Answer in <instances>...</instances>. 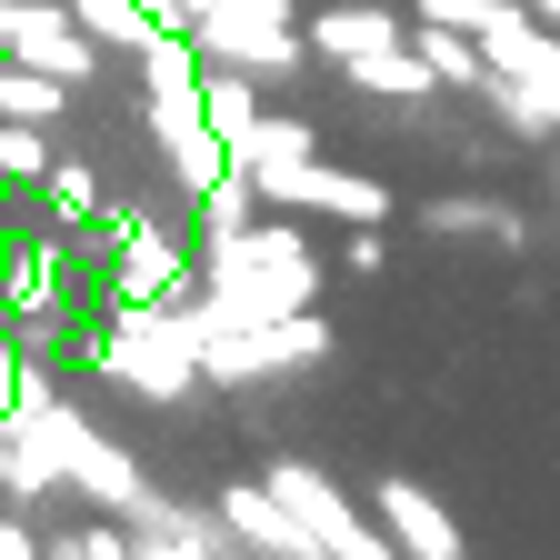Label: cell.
Here are the masks:
<instances>
[{"instance_id":"cell-1","label":"cell","mask_w":560,"mask_h":560,"mask_svg":"<svg viewBox=\"0 0 560 560\" xmlns=\"http://www.w3.org/2000/svg\"><path fill=\"white\" fill-rule=\"evenodd\" d=\"M200 311L221 320H280V311H320V250L301 241V210H250L241 231L200 241Z\"/></svg>"},{"instance_id":"cell-2","label":"cell","mask_w":560,"mask_h":560,"mask_svg":"<svg viewBox=\"0 0 560 560\" xmlns=\"http://www.w3.org/2000/svg\"><path fill=\"white\" fill-rule=\"evenodd\" d=\"M81 361L130 390V400H190L200 390V330H190V301H110L91 330H81Z\"/></svg>"},{"instance_id":"cell-3","label":"cell","mask_w":560,"mask_h":560,"mask_svg":"<svg viewBox=\"0 0 560 560\" xmlns=\"http://www.w3.org/2000/svg\"><path fill=\"white\" fill-rule=\"evenodd\" d=\"M190 330H200V381L210 390H270L330 361V320L320 311H280V320H221L190 291Z\"/></svg>"},{"instance_id":"cell-4","label":"cell","mask_w":560,"mask_h":560,"mask_svg":"<svg viewBox=\"0 0 560 560\" xmlns=\"http://www.w3.org/2000/svg\"><path fill=\"white\" fill-rule=\"evenodd\" d=\"M140 120H151V140H161V161H171L180 190H210L231 171V140L200 120V60H190L180 31L140 40Z\"/></svg>"},{"instance_id":"cell-5","label":"cell","mask_w":560,"mask_h":560,"mask_svg":"<svg viewBox=\"0 0 560 560\" xmlns=\"http://www.w3.org/2000/svg\"><path fill=\"white\" fill-rule=\"evenodd\" d=\"M70 241H91L110 260V301H190L200 291L190 241L161 221V210H140V200H101L91 231H70Z\"/></svg>"},{"instance_id":"cell-6","label":"cell","mask_w":560,"mask_h":560,"mask_svg":"<svg viewBox=\"0 0 560 560\" xmlns=\"http://www.w3.org/2000/svg\"><path fill=\"white\" fill-rule=\"evenodd\" d=\"M180 40H190V60H210V70H250V81H291V70L311 60L291 0H200Z\"/></svg>"},{"instance_id":"cell-7","label":"cell","mask_w":560,"mask_h":560,"mask_svg":"<svg viewBox=\"0 0 560 560\" xmlns=\"http://www.w3.org/2000/svg\"><path fill=\"white\" fill-rule=\"evenodd\" d=\"M11 420H21V431L40 441V460H50V480L70 490V501H91V511H120V501H130V490H140V480H151V470H140V460H130L120 441H101V431H91V420H81V410H70V400H60V390H50L40 410H11Z\"/></svg>"},{"instance_id":"cell-8","label":"cell","mask_w":560,"mask_h":560,"mask_svg":"<svg viewBox=\"0 0 560 560\" xmlns=\"http://www.w3.org/2000/svg\"><path fill=\"white\" fill-rule=\"evenodd\" d=\"M241 180H250L260 210H311V221H340V231H381V221H390V190H381L371 171L320 161V151H301V161H260V171H241Z\"/></svg>"},{"instance_id":"cell-9","label":"cell","mask_w":560,"mask_h":560,"mask_svg":"<svg viewBox=\"0 0 560 560\" xmlns=\"http://www.w3.org/2000/svg\"><path fill=\"white\" fill-rule=\"evenodd\" d=\"M260 490L301 521V540H311L320 560H390L381 521H371V511H350V490H340L330 470H311V460H270V470H260Z\"/></svg>"},{"instance_id":"cell-10","label":"cell","mask_w":560,"mask_h":560,"mask_svg":"<svg viewBox=\"0 0 560 560\" xmlns=\"http://www.w3.org/2000/svg\"><path fill=\"white\" fill-rule=\"evenodd\" d=\"M0 60L50 70L60 91H91V81H101V50L81 40L70 0H0Z\"/></svg>"},{"instance_id":"cell-11","label":"cell","mask_w":560,"mask_h":560,"mask_svg":"<svg viewBox=\"0 0 560 560\" xmlns=\"http://www.w3.org/2000/svg\"><path fill=\"white\" fill-rule=\"evenodd\" d=\"M0 320L21 340H60L70 330V250L60 241H21L0 260Z\"/></svg>"},{"instance_id":"cell-12","label":"cell","mask_w":560,"mask_h":560,"mask_svg":"<svg viewBox=\"0 0 560 560\" xmlns=\"http://www.w3.org/2000/svg\"><path fill=\"white\" fill-rule=\"evenodd\" d=\"M210 530H221V550H231V560H320V550L301 540V521L280 511L260 480H231L221 501H210Z\"/></svg>"},{"instance_id":"cell-13","label":"cell","mask_w":560,"mask_h":560,"mask_svg":"<svg viewBox=\"0 0 560 560\" xmlns=\"http://www.w3.org/2000/svg\"><path fill=\"white\" fill-rule=\"evenodd\" d=\"M371 521H381L390 560H470V550H460V521H451L420 480H381V490H371Z\"/></svg>"},{"instance_id":"cell-14","label":"cell","mask_w":560,"mask_h":560,"mask_svg":"<svg viewBox=\"0 0 560 560\" xmlns=\"http://www.w3.org/2000/svg\"><path fill=\"white\" fill-rule=\"evenodd\" d=\"M110 521L130 530V550H140V560H221V530H210L200 511H180L171 490H151V480H140Z\"/></svg>"},{"instance_id":"cell-15","label":"cell","mask_w":560,"mask_h":560,"mask_svg":"<svg viewBox=\"0 0 560 560\" xmlns=\"http://www.w3.org/2000/svg\"><path fill=\"white\" fill-rule=\"evenodd\" d=\"M400 40H410V21L390 11V0H330L320 21H301V50L330 60V70L361 60V50H400Z\"/></svg>"},{"instance_id":"cell-16","label":"cell","mask_w":560,"mask_h":560,"mask_svg":"<svg viewBox=\"0 0 560 560\" xmlns=\"http://www.w3.org/2000/svg\"><path fill=\"white\" fill-rule=\"evenodd\" d=\"M480 101L501 110L511 140H560V81H530V70H490Z\"/></svg>"},{"instance_id":"cell-17","label":"cell","mask_w":560,"mask_h":560,"mask_svg":"<svg viewBox=\"0 0 560 560\" xmlns=\"http://www.w3.org/2000/svg\"><path fill=\"white\" fill-rule=\"evenodd\" d=\"M420 221H431L441 241H501V250H521V241H530V221H521V210H511V200H480V190H451V200H431Z\"/></svg>"},{"instance_id":"cell-18","label":"cell","mask_w":560,"mask_h":560,"mask_svg":"<svg viewBox=\"0 0 560 560\" xmlns=\"http://www.w3.org/2000/svg\"><path fill=\"white\" fill-rule=\"evenodd\" d=\"M31 190H40V210H50V231H60V241H70V231H91V210L110 200L91 161H60V151H50V171H40Z\"/></svg>"},{"instance_id":"cell-19","label":"cell","mask_w":560,"mask_h":560,"mask_svg":"<svg viewBox=\"0 0 560 560\" xmlns=\"http://www.w3.org/2000/svg\"><path fill=\"white\" fill-rule=\"evenodd\" d=\"M410 50H420V70H431V91H480V81H490V60H480V40H470V31L410 21Z\"/></svg>"},{"instance_id":"cell-20","label":"cell","mask_w":560,"mask_h":560,"mask_svg":"<svg viewBox=\"0 0 560 560\" xmlns=\"http://www.w3.org/2000/svg\"><path fill=\"white\" fill-rule=\"evenodd\" d=\"M0 501H11V511H40V501H70V490L50 480V460H40V441L21 431V420H0Z\"/></svg>"},{"instance_id":"cell-21","label":"cell","mask_w":560,"mask_h":560,"mask_svg":"<svg viewBox=\"0 0 560 560\" xmlns=\"http://www.w3.org/2000/svg\"><path fill=\"white\" fill-rule=\"evenodd\" d=\"M70 21H81V40L101 60H140V40H161L151 21H140V0H70Z\"/></svg>"},{"instance_id":"cell-22","label":"cell","mask_w":560,"mask_h":560,"mask_svg":"<svg viewBox=\"0 0 560 560\" xmlns=\"http://www.w3.org/2000/svg\"><path fill=\"white\" fill-rule=\"evenodd\" d=\"M350 70V91H371V101H431V70H420V50H361V60H340Z\"/></svg>"},{"instance_id":"cell-23","label":"cell","mask_w":560,"mask_h":560,"mask_svg":"<svg viewBox=\"0 0 560 560\" xmlns=\"http://www.w3.org/2000/svg\"><path fill=\"white\" fill-rule=\"evenodd\" d=\"M200 120L221 130V140H241V130L260 120V81H250V70H210V60H200Z\"/></svg>"},{"instance_id":"cell-24","label":"cell","mask_w":560,"mask_h":560,"mask_svg":"<svg viewBox=\"0 0 560 560\" xmlns=\"http://www.w3.org/2000/svg\"><path fill=\"white\" fill-rule=\"evenodd\" d=\"M60 110H70V91L50 81V70H21V60H0V120H40V130H50Z\"/></svg>"},{"instance_id":"cell-25","label":"cell","mask_w":560,"mask_h":560,"mask_svg":"<svg viewBox=\"0 0 560 560\" xmlns=\"http://www.w3.org/2000/svg\"><path fill=\"white\" fill-rule=\"evenodd\" d=\"M301 151H320V140H311V120H250L241 140H231V171H260V161H301Z\"/></svg>"},{"instance_id":"cell-26","label":"cell","mask_w":560,"mask_h":560,"mask_svg":"<svg viewBox=\"0 0 560 560\" xmlns=\"http://www.w3.org/2000/svg\"><path fill=\"white\" fill-rule=\"evenodd\" d=\"M50 171V130L40 120H0V190H31Z\"/></svg>"},{"instance_id":"cell-27","label":"cell","mask_w":560,"mask_h":560,"mask_svg":"<svg viewBox=\"0 0 560 560\" xmlns=\"http://www.w3.org/2000/svg\"><path fill=\"white\" fill-rule=\"evenodd\" d=\"M190 200H200V241H221V231H241L250 210H260L241 171H221V180H210V190H190Z\"/></svg>"},{"instance_id":"cell-28","label":"cell","mask_w":560,"mask_h":560,"mask_svg":"<svg viewBox=\"0 0 560 560\" xmlns=\"http://www.w3.org/2000/svg\"><path fill=\"white\" fill-rule=\"evenodd\" d=\"M81 560H140V550H130L120 521H91V530H81Z\"/></svg>"},{"instance_id":"cell-29","label":"cell","mask_w":560,"mask_h":560,"mask_svg":"<svg viewBox=\"0 0 560 560\" xmlns=\"http://www.w3.org/2000/svg\"><path fill=\"white\" fill-rule=\"evenodd\" d=\"M0 560H40V540H31V521H21V511L0 521Z\"/></svg>"},{"instance_id":"cell-30","label":"cell","mask_w":560,"mask_h":560,"mask_svg":"<svg viewBox=\"0 0 560 560\" xmlns=\"http://www.w3.org/2000/svg\"><path fill=\"white\" fill-rule=\"evenodd\" d=\"M40 560H81V530H50V540H40Z\"/></svg>"},{"instance_id":"cell-31","label":"cell","mask_w":560,"mask_h":560,"mask_svg":"<svg viewBox=\"0 0 560 560\" xmlns=\"http://www.w3.org/2000/svg\"><path fill=\"white\" fill-rule=\"evenodd\" d=\"M530 21H540V31H560V0H530Z\"/></svg>"},{"instance_id":"cell-32","label":"cell","mask_w":560,"mask_h":560,"mask_svg":"<svg viewBox=\"0 0 560 560\" xmlns=\"http://www.w3.org/2000/svg\"><path fill=\"white\" fill-rule=\"evenodd\" d=\"M550 190H560V140H550Z\"/></svg>"},{"instance_id":"cell-33","label":"cell","mask_w":560,"mask_h":560,"mask_svg":"<svg viewBox=\"0 0 560 560\" xmlns=\"http://www.w3.org/2000/svg\"><path fill=\"white\" fill-rule=\"evenodd\" d=\"M550 81H560V60H550Z\"/></svg>"}]
</instances>
